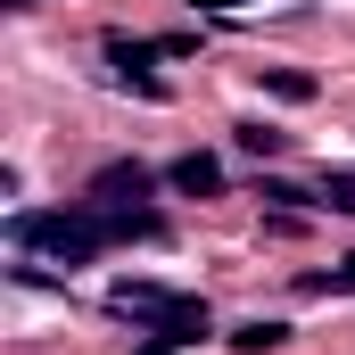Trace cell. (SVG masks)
Segmentation results:
<instances>
[{
	"mask_svg": "<svg viewBox=\"0 0 355 355\" xmlns=\"http://www.w3.org/2000/svg\"><path fill=\"white\" fill-rule=\"evenodd\" d=\"M83 198H91V207H141V198H149V166H141V157H116V166L91 174Z\"/></svg>",
	"mask_w": 355,
	"mask_h": 355,
	"instance_id": "3957f363",
	"label": "cell"
},
{
	"mask_svg": "<svg viewBox=\"0 0 355 355\" xmlns=\"http://www.w3.org/2000/svg\"><path fill=\"white\" fill-rule=\"evenodd\" d=\"M166 182H174L182 198H215V190H223V157L190 149V157H174V166H166Z\"/></svg>",
	"mask_w": 355,
	"mask_h": 355,
	"instance_id": "5b68a950",
	"label": "cell"
},
{
	"mask_svg": "<svg viewBox=\"0 0 355 355\" xmlns=\"http://www.w3.org/2000/svg\"><path fill=\"white\" fill-rule=\"evenodd\" d=\"M8 240L17 248H42V257H58V265L75 272L91 265L99 248H116V240H166V223L149 215V207H17L8 215Z\"/></svg>",
	"mask_w": 355,
	"mask_h": 355,
	"instance_id": "6da1fadb",
	"label": "cell"
},
{
	"mask_svg": "<svg viewBox=\"0 0 355 355\" xmlns=\"http://www.w3.org/2000/svg\"><path fill=\"white\" fill-rule=\"evenodd\" d=\"M297 289H306V297H355V257L331 265V272H297Z\"/></svg>",
	"mask_w": 355,
	"mask_h": 355,
	"instance_id": "52a82bcc",
	"label": "cell"
},
{
	"mask_svg": "<svg viewBox=\"0 0 355 355\" xmlns=\"http://www.w3.org/2000/svg\"><path fill=\"white\" fill-rule=\"evenodd\" d=\"M0 8H33V0H0Z\"/></svg>",
	"mask_w": 355,
	"mask_h": 355,
	"instance_id": "4fadbf2b",
	"label": "cell"
},
{
	"mask_svg": "<svg viewBox=\"0 0 355 355\" xmlns=\"http://www.w3.org/2000/svg\"><path fill=\"white\" fill-rule=\"evenodd\" d=\"M257 198H272V207H297L306 190H297V182H281V174H257Z\"/></svg>",
	"mask_w": 355,
	"mask_h": 355,
	"instance_id": "7c38bea8",
	"label": "cell"
},
{
	"mask_svg": "<svg viewBox=\"0 0 355 355\" xmlns=\"http://www.w3.org/2000/svg\"><path fill=\"white\" fill-rule=\"evenodd\" d=\"M232 141H240L248 157H281V149H289V132H272V124H240Z\"/></svg>",
	"mask_w": 355,
	"mask_h": 355,
	"instance_id": "9c48e42d",
	"label": "cell"
},
{
	"mask_svg": "<svg viewBox=\"0 0 355 355\" xmlns=\"http://www.w3.org/2000/svg\"><path fill=\"white\" fill-rule=\"evenodd\" d=\"M314 198H322V207H339V215H355V174H322Z\"/></svg>",
	"mask_w": 355,
	"mask_h": 355,
	"instance_id": "8fae6325",
	"label": "cell"
},
{
	"mask_svg": "<svg viewBox=\"0 0 355 355\" xmlns=\"http://www.w3.org/2000/svg\"><path fill=\"white\" fill-rule=\"evenodd\" d=\"M149 58H166V42H124V33H116V42H107V67H116V75H124V83L141 91V99H166V83H157V75H149Z\"/></svg>",
	"mask_w": 355,
	"mask_h": 355,
	"instance_id": "277c9868",
	"label": "cell"
},
{
	"mask_svg": "<svg viewBox=\"0 0 355 355\" xmlns=\"http://www.w3.org/2000/svg\"><path fill=\"white\" fill-rule=\"evenodd\" d=\"M107 306H116V314H141V322H149V314H166L174 297H166L157 281H116V289H107Z\"/></svg>",
	"mask_w": 355,
	"mask_h": 355,
	"instance_id": "8992f818",
	"label": "cell"
},
{
	"mask_svg": "<svg viewBox=\"0 0 355 355\" xmlns=\"http://www.w3.org/2000/svg\"><path fill=\"white\" fill-rule=\"evenodd\" d=\"M265 75V91H281V99H314V75H297V67H257Z\"/></svg>",
	"mask_w": 355,
	"mask_h": 355,
	"instance_id": "30bf717a",
	"label": "cell"
},
{
	"mask_svg": "<svg viewBox=\"0 0 355 355\" xmlns=\"http://www.w3.org/2000/svg\"><path fill=\"white\" fill-rule=\"evenodd\" d=\"M207 331H215V314H207L198 297H174L166 314H149V331H141V347H132V355H174V347H198Z\"/></svg>",
	"mask_w": 355,
	"mask_h": 355,
	"instance_id": "7a4b0ae2",
	"label": "cell"
},
{
	"mask_svg": "<svg viewBox=\"0 0 355 355\" xmlns=\"http://www.w3.org/2000/svg\"><path fill=\"white\" fill-rule=\"evenodd\" d=\"M281 339H289V322H240L232 331V355H272Z\"/></svg>",
	"mask_w": 355,
	"mask_h": 355,
	"instance_id": "ba28073f",
	"label": "cell"
}]
</instances>
